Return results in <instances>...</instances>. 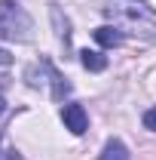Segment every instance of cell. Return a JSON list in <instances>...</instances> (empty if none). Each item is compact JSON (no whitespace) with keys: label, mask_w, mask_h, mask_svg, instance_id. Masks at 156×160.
I'll use <instances>...</instances> for the list:
<instances>
[{"label":"cell","mask_w":156,"mask_h":160,"mask_svg":"<svg viewBox=\"0 0 156 160\" xmlns=\"http://www.w3.org/2000/svg\"><path fill=\"white\" fill-rule=\"evenodd\" d=\"M98 160H132V157H129V148H126L119 139H110L104 148H101Z\"/></svg>","instance_id":"obj_5"},{"label":"cell","mask_w":156,"mask_h":160,"mask_svg":"<svg viewBox=\"0 0 156 160\" xmlns=\"http://www.w3.org/2000/svg\"><path fill=\"white\" fill-rule=\"evenodd\" d=\"M34 22L16 0H0V37L9 40H28Z\"/></svg>","instance_id":"obj_1"},{"label":"cell","mask_w":156,"mask_h":160,"mask_svg":"<svg viewBox=\"0 0 156 160\" xmlns=\"http://www.w3.org/2000/svg\"><path fill=\"white\" fill-rule=\"evenodd\" d=\"M3 111H6V102H3V99H0V114H3Z\"/></svg>","instance_id":"obj_11"},{"label":"cell","mask_w":156,"mask_h":160,"mask_svg":"<svg viewBox=\"0 0 156 160\" xmlns=\"http://www.w3.org/2000/svg\"><path fill=\"white\" fill-rule=\"evenodd\" d=\"M144 126H147L150 132H156V105H153V108H147V111H144Z\"/></svg>","instance_id":"obj_8"},{"label":"cell","mask_w":156,"mask_h":160,"mask_svg":"<svg viewBox=\"0 0 156 160\" xmlns=\"http://www.w3.org/2000/svg\"><path fill=\"white\" fill-rule=\"evenodd\" d=\"M46 65H49V83H52V99H55V102H61L64 96H67V92H71V83H67V80H64V77L58 74V71L52 68V62H46Z\"/></svg>","instance_id":"obj_6"},{"label":"cell","mask_w":156,"mask_h":160,"mask_svg":"<svg viewBox=\"0 0 156 160\" xmlns=\"http://www.w3.org/2000/svg\"><path fill=\"white\" fill-rule=\"evenodd\" d=\"M0 65H3V68H6V65H12V56H9V49H3V46H0Z\"/></svg>","instance_id":"obj_10"},{"label":"cell","mask_w":156,"mask_h":160,"mask_svg":"<svg viewBox=\"0 0 156 160\" xmlns=\"http://www.w3.org/2000/svg\"><path fill=\"white\" fill-rule=\"evenodd\" d=\"M80 62H83L86 71H104L107 68V56H101L98 49H83L80 52Z\"/></svg>","instance_id":"obj_7"},{"label":"cell","mask_w":156,"mask_h":160,"mask_svg":"<svg viewBox=\"0 0 156 160\" xmlns=\"http://www.w3.org/2000/svg\"><path fill=\"white\" fill-rule=\"evenodd\" d=\"M61 120H64V129H71L74 136H83L89 129V117H86V108L77 102H67L61 108Z\"/></svg>","instance_id":"obj_2"},{"label":"cell","mask_w":156,"mask_h":160,"mask_svg":"<svg viewBox=\"0 0 156 160\" xmlns=\"http://www.w3.org/2000/svg\"><path fill=\"white\" fill-rule=\"evenodd\" d=\"M126 16L132 22H138L144 31H153V37H156V12L153 9H144V6H132V9H126Z\"/></svg>","instance_id":"obj_3"},{"label":"cell","mask_w":156,"mask_h":160,"mask_svg":"<svg viewBox=\"0 0 156 160\" xmlns=\"http://www.w3.org/2000/svg\"><path fill=\"white\" fill-rule=\"evenodd\" d=\"M95 40L101 43V46L113 49V46H119L126 37H122V31H119V28H113V25H101V28H95Z\"/></svg>","instance_id":"obj_4"},{"label":"cell","mask_w":156,"mask_h":160,"mask_svg":"<svg viewBox=\"0 0 156 160\" xmlns=\"http://www.w3.org/2000/svg\"><path fill=\"white\" fill-rule=\"evenodd\" d=\"M0 160H21V154L19 151H3V148H0Z\"/></svg>","instance_id":"obj_9"}]
</instances>
